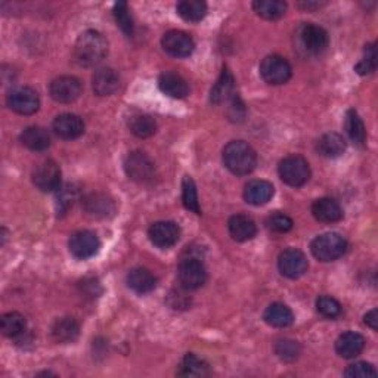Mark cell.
<instances>
[{
    "label": "cell",
    "mask_w": 378,
    "mask_h": 378,
    "mask_svg": "<svg viewBox=\"0 0 378 378\" xmlns=\"http://www.w3.org/2000/svg\"><path fill=\"white\" fill-rule=\"evenodd\" d=\"M108 55V43L100 31L88 30L74 45V61L80 67H95Z\"/></svg>",
    "instance_id": "1"
},
{
    "label": "cell",
    "mask_w": 378,
    "mask_h": 378,
    "mask_svg": "<svg viewBox=\"0 0 378 378\" xmlns=\"http://www.w3.org/2000/svg\"><path fill=\"white\" fill-rule=\"evenodd\" d=\"M85 210L89 216L96 219H107L116 213V203L105 194H90L83 201Z\"/></svg>",
    "instance_id": "17"
},
{
    "label": "cell",
    "mask_w": 378,
    "mask_h": 378,
    "mask_svg": "<svg viewBox=\"0 0 378 378\" xmlns=\"http://www.w3.org/2000/svg\"><path fill=\"white\" fill-rule=\"evenodd\" d=\"M273 196V187L268 180H252L244 189V199L252 206H263Z\"/></svg>",
    "instance_id": "21"
},
{
    "label": "cell",
    "mask_w": 378,
    "mask_h": 378,
    "mask_svg": "<svg viewBox=\"0 0 378 378\" xmlns=\"http://www.w3.org/2000/svg\"><path fill=\"white\" fill-rule=\"evenodd\" d=\"M81 83L80 80L71 76H62L55 78L51 86H49V93L52 100L59 104H71L81 95Z\"/></svg>",
    "instance_id": "11"
},
{
    "label": "cell",
    "mask_w": 378,
    "mask_h": 378,
    "mask_svg": "<svg viewBox=\"0 0 378 378\" xmlns=\"http://www.w3.org/2000/svg\"><path fill=\"white\" fill-rule=\"evenodd\" d=\"M263 319L266 324L275 328H285L290 326L294 321V315L288 306L283 303H272L263 314Z\"/></svg>",
    "instance_id": "26"
},
{
    "label": "cell",
    "mask_w": 378,
    "mask_h": 378,
    "mask_svg": "<svg viewBox=\"0 0 378 378\" xmlns=\"http://www.w3.org/2000/svg\"><path fill=\"white\" fill-rule=\"evenodd\" d=\"M161 45L164 51L175 58H187L195 49L192 37L187 35V33L179 30L167 31L161 39Z\"/></svg>",
    "instance_id": "14"
},
{
    "label": "cell",
    "mask_w": 378,
    "mask_h": 378,
    "mask_svg": "<svg viewBox=\"0 0 378 378\" xmlns=\"http://www.w3.org/2000/svg\"><path fill=\"white\" fill-rule=\"evenodd\" d=\"M275 353L279 359L285 360V362H293V360L300 356L302 348L297 341L290 338H281L275 343Z\"/></svg>",
    "instance_id": "37"
},
{
    "label": "cell",
    "mask_w": 378,
    "mask_h": 378,
    "mask_svg": "<svg viewBox=\"0 0 378 378\" xmlns=\"http://www.w3.org/2000/svg\"><path fill=\"white\" fill-rule=\"evenodd\" d=\"M235 81H234V77L232 74L229 73L228 69H223L219 80L216 81V85L213 86L211 89V96L210 100L213 104H222L228 100H231V98H234V89H235Z\"/></svg>",
    "instance_id": "27"
},
{
    "label": "cell",
    "mask_w": 378,
    "mask_h": 378,
    "mask_svg": "<svg viewBox=\"0 0 378 378\" xmlns=\"http://www.w3.org/2000/svg\"><path fill=\"white\" fill-rule=\"evenodd\" d=\"M293 220L287 215H283V213H275V215L269 216L266 220V226L271 229V231L276 234H285L293 229Z\"/></svg>",
    "instance_id": "41"
},
{
    "label": "cell",
    "mask_w": 378,
    "mask_h": 378,
    "mask_svg": "<svg viewBox=\"0 0 378 378\" xmlns=\"http://www.w3.org/2000/svg\"><path fill=\"white\" fill-rule=\"evenodd\" d=\"M177 279L182 288L188 291L199 290L207 281V271L200 259L188 257L180 261L177 269Z\"/></svg>",
    "instance_id": "6"
},
{
    "label": "cell",
    "mask_w": 378,
    "mask_h": 378,
    "mask_svg": "<svg viewBox=\"0 0 378 378\" xmlns=\"http://www.w3.org/2000/svg\"><path fill=\"white\" fill-rule=\"evenodd\" d=\"M77 200V189L74 187H65L58 194V211L64 215L65 211H69L70 207H73L74 201Z\"/></svg>",
    "instance_id": "42"
},
{
    "label": "cell",
    "mask_w": 378,
    "mask_h": 378,
    "mask_svg": "<svg viewBox=\"0 0 378 378\" xmlns=\"http://www.w3.org/2000/svg\"><path fill=\"white\" fill-rule=\"evenodd\" d=\"M129 129L138 138H150L157 131V123L151 116L139 114V116L130 119Z\"/></svg>",
    "instance_id": "35"
},
{
    "label": "cell",
    "mask_w": 378,
    "mask_h": 378,
    "mask_svg": "<svg viewBox=\"0 0 378 378\" xmlns=\"http://www.w3.org/2000/svg\"><path fill=\"white\" fill-rule=\"evenodd\" d=\"M310 250L319 261H334L346 253L348 241L340 234L328 232L312 241Z\"/></svg>",
    "instance_id": "3"
},
{
    "label": "cell",
    "mask_w": 378,
    "mask_h": 378,
    "mask_svg": "<svg viewBox=\"0 0 378 378\" xmlns=\"http://www.w3.org/2000/svg\"><path fill=\"white\" fill-rule=\"evenodd\" d=\"M20 139L21 143L31 151H45L51 146V136H49L47 130L37 126L27 127L21 134Z\"/></svg>",
    "instance_id": "25"
},
{
    "label": "cell",
    "mask_w": 378,
    "mask_h": 378,
    "mask_svg": "<svg viewBox=\"0 0 378 378\" xmlns=\"http://www.w3.org/2000/svg\"><path fill=\"white\" fill-rule=\"evenodd\" d=\"M307 259L297 249H287L278 257V269L290 279H297L307 271Z\"/></svg>",
    "instance_id": "12"
},
{
    "label": "cell",
    "mask_w": 378,
    "mask_h": 378,
    "mask_svg": "<svg viewBox=\"0 0 378 378\" xmlns=\"http://www.w3.org/2000/svg\"><path fill=\"white\" fill-rule=\"evenodd\" d=\"M101 242L98 235L92 231H78L71 235L69 241L70 253L80 260H86L93 257L98 252H100Z\"/></svg>",
    "instance_id": "13"
},
{
    "label": "cell",
    "mask_w": 378,
    "mask_h": 378,
    "mask_svg": "<svg viewBox=\"0 0 378 378\" xmlns=\"http://www.w3.org/2000/svg\"><path fill=\"white\" fill-rule=\"evenodd\" d=\"M176 11L185 21L199 23L207 15V4L201 0H184L177 4Z\"/></svg>",
    "instance_id": "31"
},
{
    "label": "cell",
    "mask_w": 378,
    "mask_h": 378,
    "mask_svg": "<svg viewBox=\"0 0 378 378\" xmlns=\"http://www.w3.org/2000/svg\"><path fill=\"white\" fill-rule=\"evenodd\" d=\"M210 374V367L204 359L194 353H188L180 365L179 375L182 377H206Z\"/></svg>",
    "instance_id": "34"
},
{
    "label": "cell",
    "mask_w": 378,
    "mask_h": 378,
    "mask_svg": "<svg viewBox=\"0 0 378 378\" xmlns=\"http://www.w3.org/2000/svg\"><path fill=\"white\" fill-rule=\"evenodd\" d=\"M317 309L324 318L334 319L341 314V305L330 295H321L317 300Z\"/></svg>",
    "instance_id": "39"
},
{
    "label": "cell",
    "mask_w": 378,
    "mask_h": 378,
    "mask_svg": "<svg viewBox=\"0 0 378 378\" xmlns=\"http://www.w3.org/2000/svg\"><path fill=\"white\" fill-rule=\"evenodd\" d=\"M344 375L349 378H368V377H377V371L371 364L356 362L348 367V370L344 371Z\"/></svg>",
    "instance_id": "43"
},
{
    "label": "cell",
    "mask_w": 378,
    "mask_h": 378,
    "mask_svg": "<svg viewBox=\"0 0 378 378\" xmlns=\"http://www.w3.org/2000/svg\"><path fill=\"white\" fill-rule=\"evenodd\" d=\"M127 176L138 184H150L155 177V166L153 160L145 153H130L124 161Z\"/></svg>",
    "instance_id": "7"
},
{
    "label": "cell",
    "mask_w": 378,
    "mask_h": 378,
    "mask_svg": "<svg viewBox=\"0 0 378 378\" xmlns=\"http://www.w3.org/2000/svg\"><path fill=\"white\" fill-rule=\"evenodd\" d=\"M158 86L164 95L175 98V100H182V98L188 96L189 93L187 80L173 71L163 73L158 78Z\"/></svg>",
    "instance_id": "18"
},
{
    "label": "cell",
    "mask_w": 378,
    "mask_h": 378,
    "mask_svg": "<svg viewBox=\"0 0 378 378\" xmlns=\"http://www.w3.org/2000/svg\"><path fill=\"white\" fill-rule=\"evenodd\" d=\"M228 229L231 237L238 242H245V241L253 240L257 232V228L253 219L244 215H235L229 219Z\"/></svg>",
    "instance_id": "22"
},
{
    "label": "cell",
    "mask_w": 378,
    "mask_h": 378,
    "mask_svg": "<svg viewBox=\"0 0 378 378\" xmlns=\"http://www.w3.org/2000/svg\"><path fill=\"white\" fill-rule=\"evenodd\" d=\"M80 326L74 318H61L52 325V337L55 341L67 344L78 338Z\"/></svg>",
    "instance_id": "28"
},
{
    "label": "cell",
    "mask_w": 378,
    "mask_h": 378,
    "mask_svg": "<svg viewBox=\"0 0 378 378\" xmlns=\"http://www.w3.org/2000/svg\"><path fill=\"white\" fill-rule=\"evenodd\" d=\"M318 153L326 158H337L346 151V141L338 134H326L318 141Z\"/></svg>",
    "instance_id": "29"
},
{
    "label": "cell",
    "mask_w": 378,
    "mask_h": 378,
    "mask_svg": "<svg viewBox=\"0 0 378 378\" xmlns=\"http://www.w3.org/2000/svg\"><path fill=\"white\" fill-rule=\"evenodd\" d=\"M8 107L21 116H31L40 107L39 93L31 88H16L6 96Z\"/></svg>",
    "instance_id": "9"
},
{
    "label": "cell",
    "mask_w": 378,
    "mask_h": 378,
    "mask_svg": "<svg viewBox=\"0 0 378 378\" xmlns=\"http://www.w3.org/2000/svg\"><path fill=\"white\" fill-rule=\"evenodd\" d=\"M365 338L359 333L348 331L341 334L336 341V352L344 359H353L365 349Z\"/></svg>",
    "instance_id": "19"
},
{
    "label": "cell",
    "mask_w": 378,
    "mask_h": 378,
    "mask_svg": "<svg viewBox=\"0 0 378 378\" xmlns=\"http://www.w3.org/2000/svg\"><path fill=\"white\" fill-rule=\"evenodd\" d=\"M365 324L368 326H371L374 331H377V328H378V314H377V309H372L371 312H368V314L365 315L364 318Z\"/></svg>",
    "instance_id": "44"
},
{
    "label": "cell",
    "mask_w": 378,
    "mask_h": 378,
    "mask_svg": "<svg viewBox=\"0 0 378 378\" xmlns=\"http://www.w3.org/2000/svg\"><path fill=\"white\" fill-rule=\"evenodd\" d=\"M33 184L43 192H54L61 188V169L52 160L40 163L33 172Z\"/></svg>",
    "instance_id": "10"
},
{
    "label": "cell",
    "mask_w": 378,
    "mask_h": 378,
    "mask_svg": "<svg viewBox=\"0 0 378 378\" xmlns=\"http://www.w3.org/2000/svg\"><path fill=\"white\" fill-rule=\"evenodd\" d=\"M375 69H377V51H375V45H367L365 46L364 59L356 65L355 70L360 76H367V74L374 73Z\"/></svg>",
    "instance_id": "40"
},
{
    "label": "cell",
    "mask_w": 378,
    "mask_h": 378,
    "mask_svg": "<svg viewBox=\"0 0 378 378\" xmlns=\"http://www.w3.org/2000/svg\"><path fill=\"white\" fill-rule=\"evenodd\" d=\"M253 9L261 18L275 21L285 15L287 4L283 0H257L253 4Z\"/></svg>",
    "instance_id": "30"
},
{
    "label": "cell",
    "mask_w": 378,
    "mask_h": 378,
    "mask_svg": "<svg viewBox=\"0 0 378 378\" xmlns=\"http://www.w3.org/2000/svg\"><path fill=\"white\" fill-rule=\"evenodd\" d=\"M291 65L279 55H269L260 64V76L268 85H284L291 78Z\"/></svg>",
    "instance_id": "8"
},
{
    "label": "cell",
    "mask_w": 378,
    "mask_h": 378,
    "mask_svg": "<svg viewBox=\"0 0 378 378\" xmlns=\"http://www.w3.org/2000/svg\"><path fill=\"white\" fill-rule=\"evenodd\" d=\"M223 163L231 173L237 176H245L254 170L257 155L247 142L232 141L225 146Z\"/></svg>",
    "instance_id": "2"
},
{
    "label": "cell",
    "mask_w": 378,
    "mask_h": 378,
    "mask_svg": "<svg viewBox=\"0 0 378 378\" xmlns=\"http://www.w3.org/2000/svg\"><path fill=\"white\" fill-rule=\"evenodd\" d=\"M0 328H2V333L6 337L15 338L24 334L27 322L25 318L18 314V312H9V314L2 317V321H0Z\"/></svg>",
    "instance_id": "33"
},
{
    "label": "cell",
    "mask_w": 378,
    "mask_h": 378,
    "mask_svg": "<svg viewBox=\"0 0 378 378\" xmlns=\"http://www.w3.org/2000/svg\"><path fill=\"white\" fill-rule=\"evenodd\" d=\"M54 131L65 141L77 139L85 134V123L76 114H61L54 120Z\"/></svg>",
    "instance_id": "16"
},
{
    "label": "cell",
    "mask_w": 378,
    "mask_h": 378,
    "mask_svg": "<svg viewBox=\"0 0 378 378\" xmlns=\"http://www.w3.org/2000/svg\"><path fill=\"white\" fill-rule=\"evenodd\" d=\"M114 16H116L117 25L122 28L126 36L130 37L134 35V20H131L126 2H119L114 5Z\"/></svg>",
    "instance_id": "38"
},
{
    "label": "cell",
    "mask_w": 378,
    "mask_h": 378,
    "mask_svg": "<svg viewBox=\"0 0 378 378\" xmlns=\"http://www.w3.org/2000/svg\"><path fill=\"white\" fill-rule=\"evenodd\" d=\"M346 131L349 138L359 146L365 145L367 142V129L362 122V119L359 117V114L355 110H349L346 114Z\"/></svg>",
    "instance_id": "32"
},
{
    "label": "cell",
    "mask_w": 378,
    "mask_h": 378,
    "mask_svg": "<svg viewBox=\"0 0 378 378\" xmlns=\"http://www.w3.org/2000/svg\"><path fill=\"white\" fill-rule=\"evenodd\" d=\"M278 173L279 177L283 179V182L293 188L303 187L310 179L309 163L300 155H290L284 158L279 163Z\"/></svg>",
    "instance_id": "5"
},
{
    "label": "cell",
    "mask_w": 378,
    "mask_h": 378,
    "mask_svg": "<svg viewBox=\"0 0 378 378\" xmlns=\"http://www.w3.org/2000/svg\"><path fill=\"white\" fill-rule=\"evenodd\" d=\"M295 39H297L299 47L307 55H321L326 51L328 43V33L317 25V24H302L295 33Z\"/></svg>",
    "instance_id": "4"
},
{
    "label": "cell",
    "mask_w": 378,
    "mask_h": 378,
    "mask_svg": "<svg viewBox=\"0 0 378 378\" xmlns=\"http://www.w3.org/2000/svg\"><path fill=\"white\" fill-rule=\"evenodd\" d=\"M151 242L158 249H170L179 241L180 228L175 222H155L148 231Z\"/></svg>",
    "instance_id": "15"
},
{
    "label": "cell",
    "mask_w": 378,
    "mask_h": 378,
    "mask_svg": "<svg viewBox=\"0 0 378 378\" xmlns=\"http://www.w3.org/2000/svg\"><path fill=\"white\" fill-rule=\"evenodd\" d=\"M312 215L322 223H334L341 220L343 210L340 204L331 199H319L312 204Z\"/></svg>",
    "instance_id": "23"
},
{
    "label": "cell",
    "mask_w": 378,
    "mask_h": 378,
    "mask_svg": "<svg viewBox=\"0 0 378 378\" xmlns=\"http://www.w3.org/2000/svg\"><path fill=\"white\" fill-rule=\"evenodd\" d=\"M182 201L184 206L195 213V215H201V208H200V203H199V194H196V187L195 182L192 180V177L185 176L184 182H182Z\"/></svg>",
    "instance_id": "36"
},
{
    "label": "cell",
    "mask_w": 378,
    "mask_h": 378,
    "mask_svg": "<svg viewBox=\"0 0 378 378\" xmlns=\"http://www.w3.org/2000/svg\"><path fill=\"white\" fill-rule=\"evenodd\" d=\"M127 285L138 294H148L155 290L157 278L148 269L135 268L127 275Z\"/></svg>",
    "instance_id": "24"
},
{
    "label": "cell",
    "mask_w": 378,
    "mask_h": 378,
    "mask_svg": "<svg viewBox=\"0 0 378 378\" xmlns=\"http://www.w3.org/2000/svg\"><path fill=\"white\" fill-rule=\"evenodd\" d=\"M93 92L100 96H110L120 86V77L112 69L98 70L92 77Z\"/></svg>",
    "instance_id": "20"
}]
</instances>
